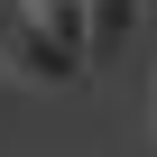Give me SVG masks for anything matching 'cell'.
I'll list each match as a JSON object with an SVG mask.
<instances>
[{"mask_svg": "<svg viewBox=\"0 0 157 157\" xmlns=\"http://www.w3.org/2000/svg\"><path fill=\"white\" fill-rule=\"evenodd\" d=\"M28 10L46 19V37H56V46H74V56H93V0H28Z\"/></svg>", "mask_w": 157, "mask_h": 157, "instance_id": "2", "label": "cell"}, {"mask_svg": "<svg viewBox=\"0 0 157 157\" xmlns=\"http://www.w3.org/2000/svg\"><path fill=\"white\" fill-rule=\"evenodd\" d=\"M0 74H19V83H37V93H74V83L93 74V56L56 46L28 0H0Z\"/></svg>", "mask_w": 157, "mask_h": 157, "instance_id": "1", "label": "cell"}, {"mask_svg": "<svg viewBox=\"0 0 157 157\" xmlns=\"http://www.w3.org/2000/svg\"><path fill=\"white\" fill-rule=\"evenodd\" d=\"M129 28H139V0H93V56H111Z\"/></svg>", "mask_w": 157, "mask_h": 157, "instance_id": "3", "label": "cell"}]
</instances>
